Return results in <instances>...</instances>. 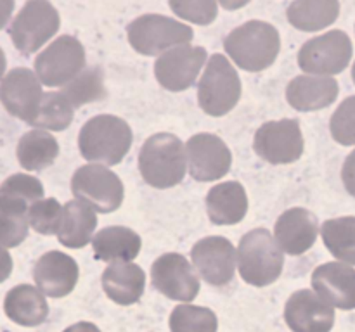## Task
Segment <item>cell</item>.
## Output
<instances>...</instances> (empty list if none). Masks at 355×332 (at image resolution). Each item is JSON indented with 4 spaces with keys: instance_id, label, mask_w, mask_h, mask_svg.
<instances>
[{
    "instance_id": "cell-11",
    "label": "cell",
    "mask_w": 355,
    "mask_h": 332,
    "mask_svg": "<svg viewBox=\"0 0 355 332\" xmlns=\"http://www.w3.org/2000/svg\"><path fill=\"white\" fill-rule=\"evenodd\" d=\"M304 135L297 120L269 121L257 130L253 149L270 165L295 163L304 154Z\"/></svg>"
},
{
    "instance_id": "cell-5",
    "label": "cell",
    "mask_w": 355,
    "mask_h": 332,
    "mask_svg": "<svg viewBox=\"0 0 355 332\" xmlns=\"http://www.w3.org/2000/svg\"><path fill=\"white\" fill-rule=\"evenodd\" d=\"M241 97V80L225 55L214 54L198 83V102L210 116H224Z\"/></svg>"
},
{
    "instance_id": "cell-13",
    "label": "cell",
    "mask_w": 355,
    "mask_h": 332,
    "mask_svg": "<svg viewBox=\"0 0 355 332\" xmlns=\"http://www.w3.org/2000/svg\"><path fill=\"white\" fill-rule=\"evenodd\" d=\"M189 173L198 182H214L229 173L232 156L222 138L211 133H198L186 144Z\"/></svg>"
},
{
    "instance_id": "cell-3",
    "label": "cell",
    "mask_w": 355,
    "mask_h": 332,
    "mask_svg": "<svg viewBox=\"0 0 355 332\" xmlns=\"http://www.w3.org/2000/svg\"><path fill=\"white\" fill-rule=\"evenodd\" d=\"M132 145V130L127 121L111 114H101L83 124L78 147L83 158L103 165H118Z\"/></svg>"
},
{
    "instance_id": "cell-17",
    "label": "cell",
    "mask_w": 355,
    "mask_h": 332,
    "mask_svg": "<svg viewBox=\"0 0 355 332\" xmlns=\"http://www.w3.org/2000/svg\"><path fill=\"white\" fill-rule=\"evenodd\" d=\"M319 225L314 213L304 208H291L284 211L276 221V242L288 255H304L314 246Z\"/></svg>"
},
{
    "instance_id": "cell-34",
    "label": "cell",
    "mask_w": 355,
    "mask_h": 332,
    "mask_svg": "<svg viewBox=\"0 0 355 332\" xmlns=\"http://www.w3.org/2000/svg\"><path fill=\"white\" fill-rule=\"evenodd\" d=\"M62 218V206L54 199H40L33 203L28 211V221L35 232L42 235H52L59 232Z\"/></svg>"
},
{
    "instance_id": "cell-42",
    "label": "cell",
    "mask_w": 355,
    "mask_h": 332,
    "mask_svg": "<svg viewBox=\"0 0 355 332\" xmlns=\"http://www.w3.org/2000/svg\"><path fill=\"white\" fill-rule=\"evenodd\" d=\"M6 64H7L6 54H3V50H2V48H0V80H2L3 73H6Z\"/></svg>"
},
{
    "instance_id": "cell-22",
    "label": "cell",
    "mask_w": 355,
    "mask_h": 332,
    "mask_svg": "<svg viewBox=\"0 0 355 332\" xmlns=\"http://www.w3.org/2000/svg\"><path fill=\"white\" fill-rule=\"evenodd\" d=\"M208 218L215 225H236L248 211V197L239 182L215 185L207 196Z\"/></svg>"
},
{
    "instance_id": "cell-10",
    "label": "cell",
    "mask_w": 355,
    "mask_h": 332,
    "mask_svg": "<svg viewBox=\"0 0 355 332\" xmlns=\"http://www.w3.org/2000/svg\"><path fill=\"white\" fill-rule=\"evenodd\" d=\"M71 192L99 213H111L123 203V183L116 173L101 165H87L75 172Z\"/></svg>"
},
{
    "instance_id": "cell-28",
    "label": "cell",
    "mask_w": 355,
    "mask_h": 332,
    "mask_svg": "<svg viewBox=\"0 0 355 332\" xmlns=\"http://www.w3.org/2000/svg\"><path fill=\"white\" fill-rule=\"evenodd\" d=\"M338 0H295L288 7V21L297 30L319 31L338 19Z\"/></svg>"
},
{
    "instance_id": "cell-14",
    "label": "cell",
    "mask_w": 355,
    "mask_h": 332,
    "mask_svg": "<svg viewBox=\"0 0 355 332\" xmlns=\"http://www.w3.org/2000/svg\"><path fill=\"white\" fill-rule=\"evenodd\" d=\"M42 82L37 73L16 68L0 82V102L12 116L31 123L42 102Z\"/></svg>"
},
{
    "instance_id": "cell-25",
    "label": "cell",
    "mask_w": 355,
    "mask_h": 332,
    "mask_svg": "<svg viewBox=\"0 0 355 332\" xmlns=\"http://www.w3.org/2000/svg\"><path fill=\"white\" fill-rule=\"evenodd\" d=\"M142 241L132 228L106 227L94 237V258L101 261H132L141 252Z\"/></svg>"
},
{
    "instance_id": "cell-16",
    "label": "cell",
    "mask_w": 355,
    "mask_h": 332,
    "mask_svg": "<svg viewBox=\"0 0 355 332\" xmlns=\"http://www.w3.org/2000/svg\"><path fill=\"white\" fill-rule=\"evenodd\" d=\"M191 256L200 277H203L210 286H227L234 277L236 251L227 239H201L194 244Z\"/></svg>"
},
{
    "instance_id": "cell-43",
    "label": "cell",
    "mask_w": 355,
    "mask_h": 332,
    "mask_svg": "<svg viewBox=\"0 0 355 332\" xmlns=\"http://www.w3.org/2000/svg\"><path fill=\"white\" fill-rule=\"evenodd\" d=\"M352 78H354V83H355V62H354V68H352Z\"/></svg>"
},
{
    "instance_id": "cell-33",
    "label": "cell",
    "mask_w": 355,
    "mask_h": 332,
    "mask_svg": "<svg viewBox=\"0 0 355 332\" xmlns=\"http://www.w3.org/2000/svg\"><path fill=\"white\" fill-rule=\"evenodd\" d=\"M170 327H172V332H215L217 318L214 311L207 308L182 304L173 310Z\"/></svg>"
},
{
    "instance_id": "cell-29",
    "label": "cell",
    "mask_w": 355,
    "mask_h": 332,
    "mask_svg": "<svg viewBox=\"0 0 355 332\" xmlns=\"http://www.w3.org/2000/svg\"><path fill=\"white\" fill-rule=\"evenodd\" d=\"M58 154V140L44 130L28 131L19 138V144H17V161L24 169H30V172H40L51 166Z\"/></svg>"
},
{
    "instance_id": "cell-21",
    "label": "cell",
    "mask_w": 355,
    "mask_h": 332,
    "mask_svg": "<svg viewBox=\"0 0 355 332\" xmlns=\"http://www.w3.org/2000/svg\"><path fill=\"white\" fill-rule=\"evenodd\" d=\"M312 286L340 308H355V270L345 263H324L315 268Z\"/></svg>"
},
{
    "instance_id": "cell-6",
    "label": "cell",
    "mask_w": 355,
    "mask_h": 332,
    "mask_svg": "<svg viewBox=\"0 0 355 332\" xmlns=\"http://www.w3.org/2000/svg\"><path fill=\"white\" fill-rule=\"evenodd\" d=\"M128 42L142 55H162L172 47H180L193 40V28L172 17L144 14L127 28Z\"/></svg>"
},
{
    "instance_id": "cell-26",
    "label": "cell",
    "mask_w": 355,
    "mask_h": 332,
    "mask_svg": "<svg viewBox=\"0 0 355 332\" xmlns=\"http://www.w3.org/2000/svg\"><path fill=\"white\" fill-rule=\"evenodd\" d=\"M146 275L141 266L128 261H116L103 273V286L107 296L120 304H132L142 296Z\"/></svg>"
},
{
    "instance_id": "cell-7",
    "label": "cell",
    "mask_w": 355,
    "mask_h": 332,
    "mask_svg": "<svg viewBox=\"0 0 355 332\" xmlns=\"http://www.w3.org/2000/svg\"><path fill=\"white\" fill-rule=\"evenodd\" d=\"M58 10L49 0H26L9 28L12 44L21 54L37 52L59 30Z\"/></svg>"
},
{
    "instance_id": "cell-35",
    "label": "cell",
    "mask_w": 355,
    "mask_h": 332,
    "mask_svg": "<svg viewBox=\"0 0 355 332\" xmlns=\"http://www.w3.org/2000/svg\"><path fill=\"white\" fill-rule=\"evenodd\" d=\"M333 138L342 145H355V95L340 104L329 123Z\"/></svg>"
},
{
    "instance_id": "cell-24",
    "label": "cell",
    "mask_w": 355,
    "mask_h": 332,
    "mask_svg": "<svg viewBox=\"0 0 355 332\" xmlns=\"http://www.w3.org/2000/svg\"><path fill=\"white\" fill-rule=\"evenodd\" d=\"M31 201L0 187V246L16 248L28 235Z\"/></svg>"
},
{
    "instance_id": "cell-32",
    "label": "cell",
    "mask_w": 355,
    "mask_h": 332,
    "mask_svg": "<svg viewBox=\"0 0 355 332\" xmlns=\"http://www.w3.org/2000/svg\"><path fill=\"white\" fill-rule=\"evenodd\" d=\"M75 114V107L68 102L61 92H47L42 97L37 114L30 124L45 130L61 131L69 127Z\"/></svg>"
},
{
    "instance_id": "cell-41",
    "label": "cell",
    "mask_w": 355,
    "mask_h": 332,
    "mask_svg": "<svg viewBox=\"0 0 355 332\" xmlns=\"http://www.w3.org/2000/svg\"><path fill=\"white\" fill-rule=\"evenodd\" d=\"M64 332H99V329L94 327L92 324H76L73 327L66 329Z\"/></svg>"
},
{
    "instance_id": "cell-39",
    "label": "cell",
    "mask_w": 355,
    "mask_h": 332,
    "mask_svg": "<svg viewBox=\"0 0 355 332\" xmlns=\"http://www.w3.org/2000/svg\"><path fill=\"white\" fill-rule=\"evenodd\" d=\"M12 10H14V0H0V30L6 28V24L9 23Z\"/></svg>"
},
{
    "instance_id": "cell-8",
    "label": "cell",
    "mask_w": 355,
    "mask_h": 332,
    "mask_svg": "<svg viewBox=\"0 0 355 332\" xmlns=\"http://www.w3.org/2000/svg\"><path fill=\"white\" fill-rule=\"evenodd\" d=\"M85 68V48L75 37L62 35L35 59V73L47 86H64Z\"/></svg>"
},
{
    "instance_id": "cell-2",
    "label": "cell",
    "mask_w": 355,
    "mask_h": 332,
    "mask_svg": "<svg viewBox=\"0 0 355 332\" xmlns=\"http://www.w3.org/2000/svg\"><path fill=\"white\" fill-rule=\"evenodd\" d=\"M186 159L180 138L172 133H156L142 145L139 169L146 183L156 189H168L184 180Z\"/></svg>"
},
{
    "instance_id": "cell-23",
    "label": "cell",
    "mask_w": 355,
    "mask_h": 332,
    "mask_svg": "<svg viewBox=\"0 0 355 332\" xmlns=\"http://www.w3.org/2000/svg\"><path fill=\"white\" fill-rule=\"evenodd\" d=\"M96 210L82 199H73L62 206V218L59 225V242L66 248H83L92 239L96 230Z\"/></svg>"
},
{
    "instance_id": "cell-15",
    "label": "cell",
    "mask_w": 355,
    "mask_h": 332,
    "mask_svg": "<svg viewBox=\"0 0 355 332\" xmlns=\"http://www.w3.org/2000/svg\"><path fill=\"white\" fill-rule=\"evenodd\" d=\"M151 279L156 289L170 299L193 301L200 290V280L191 263L177 252L163 255L153 263Z\"/></svg>"
},
{
    "instance_id": "cell-4",
    "label": "cell",
    "mask_w": 355,
    "mask_h": 332,
    "mask_svg": "<svg viewBox=\"0 0 355 332\" xmlns=\"http://www.w3.org/2000/svg\"><path fill=\"white\" fill-rule=\"evenodd\" d=\"M283 249L266 228H255L243 235L238 248L239 273L245 282L263 287L276 282L283 272Z\"/></svg>"
},
{
    "instance_id": "cell-9",
    "label": "cell",
    "mask_w": 355,
    "mask_h": 332,
    "mask_svg": "<svg viewBox=\"0 0 355 332\" xmlns=\"http://www.w3.org/2000/svg\"><path fill=\"white\" fill-rule=\"evenodd\" d=\"M352 42L345 31L333 30L311 38L298 52V64L304 71L319 76L338 75L352 59Z\"/></svg>"
},
{
    "instance_id": "cell-31",
    "label": "cell",
    "mask_w": 355,
    "mask_h": 332,
    "mask_svg": "<svg viewBox=\"0 0 355 332\" xmlns=\"http://www.w3.org/2000/svg\"><path fill=\"white\" fill-rule=\"evenodd\" d=\"M62 95L68 99L73 107L85 106L94 100H103L106 97V86H104V75L101 68L83 69L75 80L62 86Z\"/></svg>"
},
{
    "instance_id": "cell-30",
    "label": "cell",
    "mask_w": 355,
    "mask_h": 332,
    "mask_svg": "<svg viewBox=\"0 0 355 332\" xmlns=\"http://www.w3.org/2000/svg\"><path fill=\"white\" fill-rule=\"evenodd\" d=\"M322 241L335 258L355 265V216H342L324 221Z\"/></svg>"
},
{
    "instance_id": "cell-20",
    "label": "cell",
    "mask_w": 355,
    "mask_h": 332,
    "mask_svg": "<svg viewBox=\"0 0 355 332\" xmlns=\"http://www.w3.org/2000/svg\"><path fill=\"white\" fill-rule=\"evenodd\" d=\"M286 322L295 332H328L333 325V310L312 290H298L286 304Z\"/></svg>"
},
{
    "instance_id": "cell-40",
    "label": "cell",
    "mask_w": 355,
    "mask_h": 332,
    "mask_svg": "<svg viewBox=\"0 0 355 332\" xmlns=\"http://www.w3.org/2000/svg\"><path fill=\"white\" fill-rule=\"evenodd\" d=\"M218 2H220V6L224 7V9L236 10V9H241V7H245L250 0H218Z\"/></svg>"
},
{
    "instance_id": "cell-18",
    "label": "cell",
    "mask_w": 355,
    "mask_h": 332,
    "mask_svg": "<svg viewBox=\"0 0 355 332\" xmlns=\"http://www.w3.org/2000/svg\"><path fill=\"white\" fill-rule=\"evenodd\" d=\"M33 279L38 289L51 297H62L71 293L78 280V265L71 256L61 251H49L37 261Z\"/></svg>"
},
{
    "instance_id": "cell-38",
    "label": "cell",
    "mask_w": 355,
    "mask_h": 332,
    "mask_svg": "<svg viewBox=\"0 0 355 332\" xmlns=\"http://www.w3.org/2000/svg\"><path fill=\"white\" fill-rule=\"evenodd\" d=\"M10 272H12V258L7 252V249H3L0 246V282H3L6 279H9Z\"/></svg>"
},
{
    "instance_id": "cell-27",
    "label": "cell",
    "mask_w": 355,
    "mask_h": 332,
    "mask_svg": "<svg viewBox=\"0 0 355 332\" xmlns=\"http://www.w3.org/2000/svg\"><path fill=\"white\" fill-rule=\"evenodd\" d=\"M3 310L10 320L24 327L42 324L49 313L47 301L42 290L28 284H21L9 290L3 301Z\"/></svg>"
},
{
    "instance_id": "cell-1",
    "label": "cell",
    "mask_w": 355,
    "mask_h": 332,
    "mask_svg": "<svg viewBox=\"0 0 355 332\" xmlns=\"http://www.w3.org/2000/svg\"><path fill=\"white\" fill-rule=\"evenodd\" d=\"M224 47L241 69L262 71L272 66L279 54V31L266 21H248L227 35Z\"/></svg>"
},
{
    "instance_id": "cell-37",
    "label": "cell",
    "mask_w": 355,
    "mask_h": 332,
    "mask_svg": "<svg viewBox=\"0 0 355 332\" xmlns=\"http://www.w3.org/2000/svg\"><path fill=\"white\" fill-rule=\"evenodd\" d=\"M342 180L349 194H352L355 197V151L350 152L349 158L345 159V165H343L342 169Z\"/></svg>"
},
{
    "instance_id": "cell-19",
    "label": "cell",
    "mask_w": 355,
    "mask_h": 332,
    "mask_svg": "<svg viewBox=\"0 0 355 332\" xmlns=\"http://www.w3.org/2000/svg\"><path fill=\"white\" fill-rule=\"evenodd\" d=\"M338 97V82L331 76L302 75L286 86V99L297 111H319L331 106Z\"/></svg>"
},
{
    "instance_id": "cell-12",
    "label": "cell",
    "mask_w": 355,
    "mask_h": 332,
    "mask_svg": "<svg viewBox=\"0 0 355 332\" xmlns=\"http://www.w3.org/2000/svg\"><path fill=\"white\" fill-rule=\"evenodd\" d=\"M205 61L207 50L203 47H191L187 44L173 47L159 55L156 61V80L170 92H182L196 82Z\"/></svg>"
},
{
    "instance_id": "cell-36",
    "label": "cell",
    "mask_w": 355,
    "mask_h": 332,
    "mask_svg": "<svg viewBox=\"0 0 355 332\" xmlns=\"http://www.w3.org/2000/svg\"><path fill=\"white\" fill-rule=\"evenodd\" d=\"M173 12L194 24H210L217 17V0H170Z\"/></svg>"
}]
</instances>
